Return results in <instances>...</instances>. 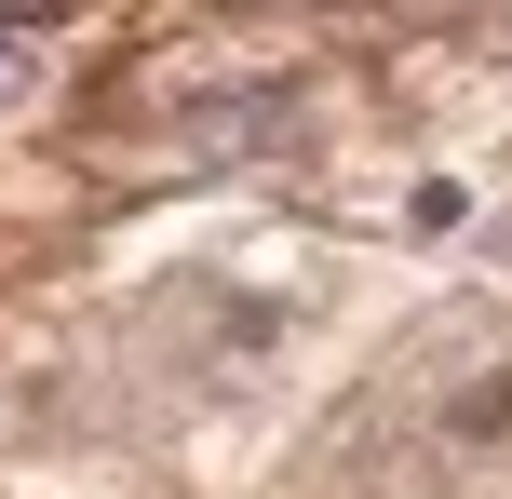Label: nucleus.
I'll return each mask as SVG.
<instances>
[{"label": "nucleus", "instance_id": "f03ea898", "mask_svg": "<svg viewBox=\"0 0 512 499\" xmlns=\"http://www.w3.org/2000/svg\"><path fill=\"white\" fill-rule=\"evenodd\" d=\"M41 68H54L41 41H0V108H14V95H41Z\"/></svg>", "mask_w": 512, "mask_h": 499}, {"label": "nucleus", "instance_id": "f257e3e1", "mask_svg": "<svg viewBox=\"0 0 512 499\" xmlns=\"http://www.w3.org/2000/svg\"><path fill=\"white\" fill-rule=\"evenodd\" d=\"M391 230H405V243H459V230H472V176H405Z\"/></svg>", "mask_w": 512, "mask_h": 499}]
</instances>
